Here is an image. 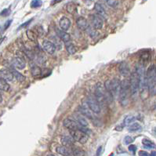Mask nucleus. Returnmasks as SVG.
<instances>
[{
    "label": "nucleus",
    "mask_w": 156,
    "mask_h": 156,
    "mask_svg": "<svg viewBox=\"0 0 156 156\" xmlns=\"http://www.w3.org/2000/svg\"><path fill=\"white\" fill-rule=\"evenodd\" d=\"M130 93V81H129V79H124L121 82L120 91H119V102L122 107H126V106L128 105Z\"/></svg>",
    "instance_id": "f257e3e1"
},
{
    "label": "nucleus",
    "mask_w": 156,
    "mask_h": 156,
    "mask_svg": "<svg viewBox=\"0 0 156 156\" xmlns=\"http://www.w3.org/2000/svg\"><path fill=\"white\" fill-rule=\"evenodd\" d=\"M146 77L148 80L149 94L155 96L156 93V77H155V67L154 64L149 67L146 72Z\"/></svg>",
    "instance_id": "f03ea898"
},
{
    "label": "nucleus",
    "mask_w": 156,
    "mask_h": 156,
    "mask_svg": "<svg viewBox=\"0 0 156 156\" xmlns=\"http://www.w3.org/2000/svg\"><path fill=\"white\" fill-rule=\"evenodd\" d=\"M120 85H121L120 80L118 79H114L106 80L104 84V86L106 91L111 93L114 98V97H119V91H120Z\"/></svg>",
    "instance_id": "7ed1b4c3"
},
{
    "label": "nucleus",
    "mask_w": 156,
    "mask_h": 156,
    "mask_svg": "<svg viewBox=\"0 0 156 156\" xmlns=\"http://www.w3.org/2000/svg\"><path fill=\"white\" fill-rule=\"evenodd\" d=\"M130 81V93L132 96H136L139 92V76L134 72L131 75Z\"/></svg>",
    "instance_id": "20e7f679"
},
{
    "label": "nucleus",
    "mask_w": 156,
    "mask_h": 156,
    "mask_svg": "<svg viewBox=\"0 0 156 156\" xmlns=\"http://www.w3.org/2000/svg\"><path fill=\"white\" fill-rule=\"evenodd\" d=\"M85 102L87 104L88 108L92 112L96 113V114H99L101 112V106L95 97L90 96L89 97L86 98V101Z\"/></svg>",
    "instance_id": "39448f33"
},
{
    "label": "nucleus",
    "mask_w": 156,
    "mask_h": 156,
    "mask_svg": "<svg viewBox=\"0 0 156 156\" xmlns=\"http://www.w3.org/2000/svg\"><path fill=\"white\" fill-rule=\"evenodd\" d=\"M71 137L73 138V140L77 142H79L80 144H84L87 142L88 140V135L86 134L80 130H69Z\"/></svg>",
    "instance_id": "423d86ee"
},
{
    "label": "nucleus",
    "mask_w": 156,
    "mask_h": 156,
    "mask_svg": "<svg viewBox=\"0 0 156 156\" xmlns=\"http://www.w3.org/2000/svg\"><path fill=\"white\" fill-rule=\"evenodd\" d=\"M63 126L69 130H82V126L72 119H65L63 121Z\"/></svg>",
    "instance_id": "0eeeda50"
},
{
    "label": "nucleus",
    "mask_w": 156,
    "mask_h": 156,
    "mask_svg": "<svg viewBox=\"0 0 156 156\" xmlns=\"http://www.w3.org/2000/svg\"><path fill=\"white\" fill-rule=\"evenodd\" d=\"M90 22L94 29L100 30L103 28L104 19L97 14H92L90 16Z\"/></svg>",
    "instance_id": "6e6552de"
},
{
    "label": "nucleus",
    "mask_w": 156,
    "mask_h": 156,
    "mask_svg": "<svg viewBox=\"0 0 156 156\" xmlns=\"http://www.w3.org/2000/svg\"><path fill=\"white\" fill-rule=\"evenodd\" d=\"M79 111L80 114H82L83 116L86 117V118L91 119V120H93V119H94L92 111H90V108H88L87 104H86V102H83L82 106H80Z\"/></svg>",
    "instance_id": "1a4fd4ad"
},
{
    "label": "nucleus",
    "mask_w": 156,
    "mask_h": 156,
    "mask_svg": "<svg viewBox=\"0 0 156 156\" xmlns=\"http://www.w3.org/2000/svg\"><path fill=\"white\" fill-rule=\"evenodd\" d=\"M12 63H13V66L16 68L20 69V70H22L26 67V61H25L24 57H18V56L13 59Z\"/></svg>",
    "instance_id": "9d476101"
},
{
    "label": "nucleus",
    "mask_w": 156,
    "mask_h": 156,
    "mask_svg": "<svg viewBox=\"0 0 156 156\" xmlns=\"http://www.w3.org/2000/svg\"><path fill=\"white\" fill-rule=\"evenodd\" d=\"M42 48L43 50L48 53L49 54H53L56 50V46H54L53 42L49 41V40H44L43 43H42Z\"/></svg>",
    "instance_id": "9b49d317"
},
{
    "label": "nucleus",
    "mask_w": 156,
    "mask_h": 156,
    "mask_svg": "<svg viewBox=\"0 0 156 156\" xmlns=\"http://www.w3.org/2000/svg\"><path fill=\"white\" fill-rule=\"evenodd\" d=\"M0 77L6 80V82H12L14 78L10 70L6 68H3L0 70Z\"/></svg>",
    "instance_id": "f8f14e48"
},
{
    "label": "nucleus",
    "mask_w": 156,
    "mask_h": 156,
    "mask_svg": "<svg viewBox=\"0 0 156 156\" xmlns=\"http://www.w3.org/2000/svg\"><path fill=\"white\" fill-rule=\"evenodd\" d=\"M76 24L79 29L81 30V31H84V32L87 29L88 27L90 26L87 20L85 18V17H79L77 18Z\"/></svg>",
    "instance_id": "ddd939ff"
},
{
    "label": "nucleus",
    "mask_w": 156,
    "mask_h": 156,
    "mask_svg": "<svg viewBox=\"0 0 156 156\" xmlns=\"http://www.w3.org/2000/svg\"><path fill=\"white\" fill-rule=\"evenodd\" d=\"M59 25H60L61 30L66 32L71 27V21L66 17H61L60 21H59Z\"/></svg>",
    "instance_id": "4468645a"
},
{
    "label": "nucleus",
    "mask_w": 156,
    "mask_h": 156,
    "mask_svg": "<svg viewBox=\"0 0 156 156\" xmlns=\"http://www.w3.org/2000/svg\"><path fill=\"white\" fill-rule=\"evenodd\" d=\"M56 32H57V36H58L64 43L70 42L71 36H70V35H69L68 33H67L66 32H64L63 30L58 29V28L56 29Z\"/></svg>",
    "instance_id": "2eb2a0df"
},
{
    "label": "nucleus",
    "mask_w": 156,
    "mask_h": 156,
    "mask_svg": "<svg viewBox=\"0 0 156 156\" xmlns=\"http://www.w3.org/2000/svg\"><path fill=\"white\" fill-rule=\"evenodd\" d=\"M119 69L121 75H123V76H128V75H130V68H129V66H128V64H127L126 63L122 62V63L120 64V65H119Z\"/></svg>",
    "instance_id": "dca6fc26"
},
{
    "label": "nucleus",
    "mask_w": 156,
    "mask_h": 156,
    "mask_svg": "<svg viewBox=\"0 0 156 156\" xmlns=\"http://www.w3.org/2000/svg\"><path fill=\"white\" fill-rule=\"evenodd\" d=\"M74 118L75 119V121H76L78 123L82 126H88V121L87 119H86V117L83 116L82 114H75Z\"/></svg>",
    "instance_id": "f3484780"
},
{
    "label": "nucleus",
    "mask_w": 156,
    "mask_h": 156,
    "mask_svg": "<svg viewBox=\"0 0 156 156\" xmlns=\"http://www.w3.org/2000/svg\"><path fill=\"white\" fill-rule=\"evenodd\" d=\"M94 9H95L96 12L97 13V15L101 17L103 19L107 17V13H106L105 10L100 3H96L95 6H94Z\"/></svg>",
    "instance_id": "a211bd4d"
},
{
    "label": "nucleus",
    "mask_w": 156,
    "mask_h": 156,
    "mask_svg": "<svg viewBox=\"0 0 156 156\" xmlns=\"http://www.w3.org/2000/svg\"><path fill=\"white\" fill-rule=\"evenodd\" d=\"M75 140L72 137H68V136H64L61 139V142L62 145L64 147H70V146L73 145Z\"/></svg>",
    "instance_id": "6ab92c4d"
},
{
    "label": "nucleus",
    "mask_w": 156,
    "mask_h": 156,
    "mask_svg": "<svg viewBox=\"0 0 156 156\" xmlns=\"http://www.w3.org/2000/svg\"><path fill=\"white\" fill-rule=\"evenodd\" d=\"M56 151L58 154L64 156H70L71 155V152L67 148V147L64 146H57L56 148Z\"/></svg>",
    "instance_id": "aec40b11"
},
{
    "label": "nucleus",
    "mask_w": 156,
    "mask_h": 156,
    "mask_svg": "<svg viewBox=\"0 0 156 156\" xmlns=\"http://www.w3.org/2000/svg\"><path fill=\"white\" fill-rule=\"evenodd\" d=\"M31 74H32V76L34 77L39 76L40 75L42 74V70L40 68V67L33 64L31 67Z\"/></svg>",
    "instance_id": "412c9836"
},
{
    "label": "nucleus",
    "mask_w": 156,
    "mask_h": 156,
    "mask_svg": "<svg viewBox=\"0 0 156 156\" xmlns=\"http://www.w3.org/2000/svg\"><path fill=\"white\" fill-rule=\"evenodd\" d=\"M10 71H11V72H12V74H13V77H14V78H15V79H16L18 82H24V80L26 79L25 76H24V75L21 74V73L17 72L16 69L12 68Z\"/></svg>",
    "instance_id": "4be33fe9"
},
{
    "label": "nucleus",
    "mask_w": 156,
    "mask_h": 156,
    "mask_svg": "<svg viewBox=\"0 0 156 156\" xmlns=\"http://www.w3.org/2000/svg\"><path fill=\"white\" fill-rule=\"evenodd\" d=\"M65 48H66L67 52L69 53V54H75L76 53V47L75 46L72 42H66L65 43Z\"/></svg>",
    "instance_id": "5701e85b"
},
{
    "label": "nucleus",
    "mask_w": 156,
    "mask_h": 156,
    "mask_svg": "<svg viewBox=\"0 0 156 156\" xmlns=\"http://www.w3.org/2000/svg\"><path fill=\"white\" fill-rule=\"evenodd\" d=\"M66 10L71 14H75L77 12V6L74 3H69L66 6Z\"/></svg>",
    "instance_id": "b1692460"
},
{
    "label": "nucleus",
    "mask_w": 156,
    "mask_h": 156,
    "mask_svg": "<svg viewBox=\"0 0 156 156\" xmlns=\"http://www.w3.org/2000/svg\"><path fill=\"white\" fill-rule=\"evenodd\" d=\"M9 90H10V85L8 84V82L0 77V90L7 92Z\"/></svg>",
    "instance_id": "393cba45"
},
{
    "label": "nucleus",
    "mask_w": 156,
    "mask_h": 156,
    "mask_svg": "<svg viewBox=\"0 0 156 156\" xmlns=\"http://www.w3.org/2000/svg\"><path fill=\"white\" fill-rule=\"evenodd\" d=\"M128 130L131 133L137 132V131H140V130H142V127H141V126H140L139 123H137V122H133V123H132V124L129 126Z\"/></svg>",
    "instance_id": "a878e982"
},
{
    "label": "nucleus",
    "mask_w": 156,
    "mask_h": 156,
    "mask_svg": "<svg viewBox=\"0 0 156 156\" xmlns=\"http://www.w3.org/2000/svg\"><path fill=\"white\" fill-rule=\"evenodd\" d=\"M136 120V118L134 116H132V115H129V116H126L124 119V121H123V123H124L125 126H129V125L132 124L133 122H134V121Z\"/></svg>",
    "instance_id": "bb28decb"
},
{
    "label": "nucleus",
    "mask_w": 156,
    "mask_h": 156,
    "mask_svg": "<svg viewBox=\"0 0 156 156\" xmlns=\"http://www.w3.org/2000/svg\"><path fill=\"white\" fill-rule=\"evenodd\" d=\"M86 31L87 32V33L89 34V35H90V37H92V38H95L96 36L98 35L97 30L94 29V28H92L90 26L88 27V28L86 30Z\"/></svg>",
    "instance_id": "cd10ccee"
},
{
    "label": "nucleus",
    "mask_w": 156,
    "mask_h": 156,
    "mask_svg": "<svg viewBox=\"0 0 156 156\" xmlns=\"http://www.w3.org/2000/svg\"><path fill=\"white\" fill-rule=\"evenodd\" d=\"M143 144L145 146L146 148H155V144H154L152 141H151V140H147V139H144Z\"/></svg>",
    "instance_id": "c85d7f7f"
},
{
    "label": "nucleus",
    "mask_w": 156,
    "mask_h": 156,
    "mask_svg": "<svg viewBox=\"0 0 156 156\" xmlns=\"http://www.w3.org/2000/svg\"><path fill=\"white\" fill-rule=\"evenodd\" d=\"M106 3L110 7L115 8L119 5V1L118 0H106Z\"/></svg>",
    "instance_id": "c756f323"
},
{
    "label": "nucleus",
    "mask_w": 156,
    "mask_h": 156,
    "mask_svg": "<svg viewBox=\"0 0 156 156\" xmlns=\"http://www.w3.org/2000/svg\"><path fill=\"white\" fill-rule=\"evenodd\" d=\"M27 35L28 38L31 41H36V35L35 34L34 32H32V30H28L27 31Z\"/></svg>",
    "instance_id": "7c9ffc66"
},
{
    "label": "nucleus",
    "mask_w": 156,
    "mask_h": 156,
    "mask_svg": "<svg viewBox=\"0 0 156 156\" xmlns=\"http://www.w3.org/2000/svg\"><path fill=\"white\" fill-rule=\"evenodd\" d=\"M42 4V2L41 0H33L31 3V7L32 8H38L40 7Z\"/></svg>",
    "instance_id": "2f4dec72"
},
{
    "label": "nucleus",
    "mask_w": 156,
    "mask_h": 156,
    "mask_svg": "<svg viewBox=\"0 0 156 156\" xmlns=\"http://www.w3.org/2000/svg\"><path fill=\"white\" fill-rule=\"evenodd\" d=\"M85 151L83 150L79 149V148H75L73 150V155L74 156H85Z\"/></svg>",
    "instance_id": "473e14b6"
},
{
    "label": "nucleus",
    "mask_w": 156,
    "mask_h": 156,
    "mask_svg": "<svg viewBox=\"0 0 156 156\" xmlns=\"http://www.w3.org/2000/svg\"><path fill=\"white\" fill-rule=\"evenodd\" d=\"M150 53H148V52H144L140 54V59H141V61H148L150 58Z\"/></svg>",
    "instance_id": "72a5a7b5"
},
{
    "label": "nucleus",
    "mask_w": 156,
    "mask_h": 156,
    "mask_svg": "<svg viewBox=\"0 0 156 156\" xmlns=\"http://www.w3.org/2000/svg\"><path fill=\"white\" fill-rule=\"evenodd\" d=\"M133 138L130 137V136H126L124 138V143L126 144H130L133 143Z\"/></svg>",
    "instance_id": "f704fd0d"
},
{
    "label": "nucleus",
    "mask_w": 156,
    "mask_h": 156,
    "mask_svg": "<svg viewBox=\"0 0 156 156\" xmlns=\"http://www.w3.org/2000/svg\"><path fill=\"white\" fill-rule=\"evenodd\" d=\"M129 151H131V152H135L137 151V147H136L134 144H131V145L129 146Z\"/></svg>",
    "instance_id": "c9c22d12"
},
{
    "label": "nucleus",
    "mask_w": 156,
    "mask_h": 156,
    "mask_svg": "<svg viewBox=\"0 0 156 156\" xmlns=\"http://www.w3.org/2000/svg\"><path fill=\"white\" fill-rule=\"evenodd\" d=\"M138 155H139V156H150V155L145 151H139Z\"/></svg>",
    "instance_id": "e433bc0d"
},
{
    "label": "nucleus",
    "mask_w": 156,
    "mask_h": 156,
    "mask_svg": "<svg viewBox=\"0 0 156 156\" xmlns=\"http://www.w3.org/2000/svg\"><path fill=\"white\" fill-rule=\"evenodd\" d=\"M9 13H10V10L5 9V10H3V12L1 13V15H2V16H7V15H9Z\"/></svg>",
    "instance_id": "4c0bfd02"
},
{
    "label": "nucleus",
    "mask_w": 156,
    "mask_h": 156,
    "mask_svg": "<svg viewBox=\"0 0 156 156\" xmlns=\"http://www.w3.org/2000/svg\"><path fill=\"white\" fill-rule=\"evenodd\" d=\"M101 151H102V147L100 146L99 148H97V152H96L95 156H100L101 154Z\"/></svg>",
    "instance_id": "58836bf2"
},
{
    "label": "nucleus",
    "mask_w": 156,
    "mask_h": 156,
    "mask_svg": "<svg viewBox=\"0 0 156 156\" xmlns=\"http://www.w3.org/2000/svg\"><path fill=\"white\" fill-rule=\"evenodd\" d=\"M62 0H53L52 1V3H51V5H55V4H57V3H61Z\"/></svg>",
    "instance_id": "ea45409f"
},
{
    "label": "nucleus",
    "mask_w": 156,
    "mask_h": 156,
    "mask_svg": "<svg viewBox=\"0 0 156 156\" xmlns=\"http://www.w3.org/2000/svg\"><path fill=\"white\" fill-rule=\"evenodd\" d=\"M31 21H32V20H29V21H27V22H25V24H22V25H21V27L27 26V25H28V24H29V23H30V22H31Z\"/></svg>",
    "instance_id": "a19ab883"
},
{
    "label": "nucleus",
    "mask_w": 156,
    "mask_h": 156,
    "mask_svg": "<svg viewBox=\"0 0 156 156\" xmlns=\"http://www.w3.org/2000/svg\"><path fill=\"white\" fill-rule=\"evenodd\" d=\"M10 22H11V21H9L8 22H6V25H5V28H6V27H8L9 25L10 24Z\"/></svg>",
    "instance_id": "79ce46f5"
},
{
    "label": "nucleus",
    "mask_w": 156,
    "mask_h": 156,
    "mask_svg": "<svg viewBox=\"0 0 156 156\" xmlns=\"http://www.w3.org/2000/svg\"><path fill=\"white\" fill-rule=\"evenodd\" d=\"M150 156H155V151H152V152H151V155H150Z\"/></svg>",
    "instance_id": "37998d69"
},
{
    "label": "nucleus",
    "mask_w": 156,
    "mask_h": 156,
    "mask_svg": "<svg viewBox=\"0 0 156 156\" xmlns=\"http://www.w3.org/2000/svg\"><path fill=\"white\" fill-rule=\"evenodd\" d=\"M2 101H3V97H2V94L0 93V103H2Z\"/></svg>",
    "instance_id": "c03bdc74"
},
{
    "label": "nucleus",
    "mask_w": 156,
    "mask_h": 156,
    "mask_svg": "<svg viewBox=\"0 0 156 156\" xmlns=\"http://www.w3.org/2000/svg\"><path fill=\"white\" fill-rule=\"evenodd\" d=\"M47 156H55L54 155H52V154H50V155H48Z\"/></svg>",
    "instance_id": "a18cd8bd"
}]
</instances>
